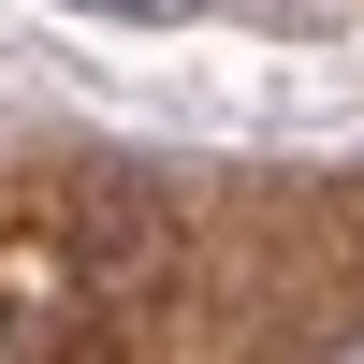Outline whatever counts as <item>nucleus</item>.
<instances>
[{
  "label": "nucleus",
  "mask_w": 364,
  "mask_h": 364,
  "mask_svg": "<svg viewBox=\"0 0 364 364\" xmlns=\"http://www.w3.org/2000/svg\"><path fill=\"white\" fill-rule=\"evenodd\" d=\"M321 364H364V336H336V350H321Z\"/></svg>",
  "instance_id": "nucleus-2"
},
{
  "label": "nucleus",
  "mask_w": 364,
  "mask_h": 364,
  "mask_svg": "<svg viewBox=\"0 0 364 364\" xmlns=\"http://www.w3.org/2000/svg\"><path fill=\"white\" fill-rule=\"evenodd\" d=\"M73 15H117V29H175V15H219V0H73Z\"/></svg>",
  "instance_id": "nucleus-1"
}]
</instances>
